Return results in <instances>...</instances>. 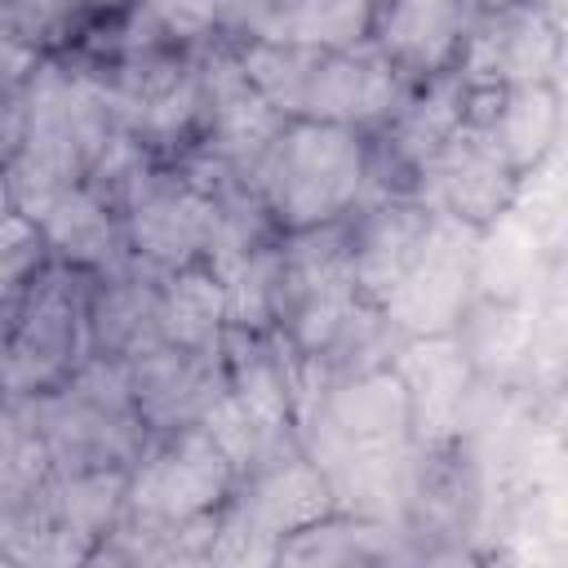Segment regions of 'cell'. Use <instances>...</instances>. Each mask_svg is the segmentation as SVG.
<instances>
[{"label":"cell","mask_w":568,"mask_h":568,"mask_svg":"<svg viewBox=\"0 0 568 568\" xmlns=\"http://www.w3.org/2000/svg\"><path fill=\"white\" fill-rule=\"evenodd\" d=\"M297 444L320 466L337 515L404 528L417 444L408 395L390 364L333 386L302 422Z\"/></svg>","instance_id":"obj_1"},{"label":"cell","mask_w":568,"mask_h":568,"mask_svg":"<svg viewBox=\"0 0 568 568\" xmlns=\"http://www.w3.org/2000/svg\"><path fill=\"white\" fill-rule=\"evenodd\" d=\"M120 129L102 84L89 71L44 62L4 93V164L9 209L27 222L67 186H84L102 146Z\"/></svg>","instance_id":"obj_2"},{"label":"cell","mask_w":568,"mask_h":568,"mask_svg":"<svg viewBox=\"0 0 568 568\" xmlns=\"http://www.w3.org/2000/svg\"><path fill=\"white\" fill-rule=\"evenodd\" d=\"M253 89L284 120L315 124H382L404 102V75L364 40L355 49H297L248 40L235 49Z\"/></svg>","instance_id":"obj_3"},{"label":"cell","mask_w":568,"mask_h":568,"mask_svg":"<svg viewBox=\"0 0 568 568\" xmlns=\"http://www.w3.org/2000/svg\"><path fill=\"white\" fill-rule=\"evenodd\" d=\"M280 235L346 217L368 191V142L346 124L288 120L248 178Z\"/></svg>","instance_id":"obj_4"},{"label":"cell","mask_w":568,"mask_h":568,"mask_svg":"<svg viewBox=\"0 0 568 568\" xmlns=\"http://www.w3.org/2000/svg\"><path fill=\"white\" fill-rule=\"evenodd\" d=\"M84 297H89L84 271L58 257L40 266L0 346V399L18 404L40 390H53L89 359Z\"/></svg>","instance_id":"obj_5"},{"label":"cell","mask_w":568,"mask_h":568,"mask_svg":"<svg viewBox=\"0 0 568 568\" xmlns=\"http://www.w3.org/2000/svg\"><path fill=\"white\" fill-rule=\"evenodd\" d=\"M355 302L346 217L275 240V328L302 355L320 351Z\"/></svg>","instance_id":"obj_6"},{"label":"cell","mask_w":568,"mask_h":568,"mask_svg":"<svg viewBox=\"0 0 568 568\" xmlns=\"http://www.w3.org/2000/svg\"><path fill=\"white\" fill-rule=\"evenodd\" d=\"M240 475L231 457L213 444V435L191 422L173 426L146 439L142 457L129 466V488H124V515L155 519V524H178L217 510L235 493Z\"/></svg>","instance_id":"obj_7"},{"label":"cell","mask_w":568,"mask_h":568,"mask_svg":"<svg viewBox=\"0 0 568 568\" xmlns=\"http://www.w3.org/2000/svg\"><path fill=\"white\" fill-rule=\"evenodd\" d=\"M475 244L479 226L435 213L413 266L382 302V315L399 337L457 333L466 306L475 302Z\"/></svg>","instance_id":"obj_8"},{"label":"cell","mask_w":568,"mask_h":568,"mask_svg":"<svg viewBox=\"0 0 568 568\" xmlns=\"http://www.w3.org/2000/svg\"><path fill=\"white\" fill-rule=\"evenodd\" d=\"M288 120L253 89L235 49H213L200 58V115H195V151L226 164L240 182H248L280 138Z\"/></svg>","instance_id":"obj_9"},{"label":"cell","mask_w":568,"mask_h":568,"mask_svg":"<svg viewBox=\"0 0 568 568\" xmlns=\"http://www.w3.org/2000/svg\"><path fill=\"white\" fill-rule=\"evenodd\" d=\"M222 191V186H217ZM213 191L195 186L178 164L146 169L120 209L129 253L155 271H178L204 262L213 240Z\"/></svg>","instance_id":"obj_10"},{"label":"cell","mask_w":568,"mask_h":568,"mask_svg":"<svg viewBox=\"0 0 568 568\" xmlns=\"http://www.w3.org/2000/svg\"><path fill=\"white\" fill-rule=\"evenodd\" d=\"M519 191V173L493 133L462 115V124L435 146V155L417 169L413 195L435 213H448L470 226H488Z\"/></svg>","instance_id":"obj_11"},{"label":"cell","mask_w":568,"mask_h":568,"mask_svg":"<svg viewBox=\"0 0 568 568\" xmlns=\"http://www.w3.org/2000/svg\"><path fill=\"white\" fill-rule=\"evenodd\" d=\"M475 89L506 84H555L559 71V27L528 0L475 13L466 44L453 67Z\"/></svg>","instance_id":"obj_12"},{"label":"cell","mask_w":568,"mask_h":568,"mask_svg":"<svg viewBox=\"0 0 568 568\" xmlns=\"http://www.w3.org/2000/svg\"><path fill=\"white\" fill-rule=\"evenodd\" d=\"M404 395H408V426L417 448H448L466 430L475 368L453 333L439 337H404L390 359Z\"/></svg>","instance_id":"obj_13"},{"label":"cell","mask_w":568,"mask_h":568,"mask_svg":"<svg viewBox=\"0 0 568 568\" xmlns=\"http://www.w3.org/2000/svg\"><path fill=\"white\" fill-rule=\"evenodd\" d=\"M435 222V209L422 204L417 195L399 191H364V200L346 213V235H351V275L355 293L368 306H382L390 288L404 280L413 266L426 231Z\"/></svg>","instance_id":"obj_14"},{"label":"cell","mask_w":568,"mask_h":568,"mask_svg":"<svg viewBox=\"0 0 568 568\" xmlns=\"http://www.w3.org/2000/svg\"><path fill=\"white\" fill-rule=\"evenodd\" d=\"M470 0H373L368 44L408 80H435L457 67L475 22Z\"/></svg>","instance_id":"obj_15"},{"label":"cell","mask_w":568,"mask_h":568,"mask_svg":"<svg viewBox=\"0 0 568 568\" xmlns=\"http://www.w3.org/2000/svg\"><path fill=\"white\" fill-rule=\"evenodd\" d=\"M120 364H124L138 417L151 435L200 422L204 408L213 404V395L222 390V346L217 351H182L169 342H151Z\"/></svg>","instance_id":"obj_16"},{"label":"cell","mask_w":568,"mask_h":568,"mask_svg":"<svg viewBox=\"0 0 568 568\" xmlns=\"http://www.w3.org/2000/svg\"><path fill=\"white\" fill-rule=\"evenodd\" d=\"M222 515L253 528L266 541H284L288 532H302L333 515V493L320 475V466L297 448L235 484V493L222 501Z\"/></svg>","instance_id":"obj_17"},{"label":"cell","mask_w":568,"mask_h":568,"mask_svg":"<svg viewBox=\"0 0 568 568\" xmlns=\"http://www.w3.org/2000/svg\"><path fill=\"white\" fill-rule=\"evenodd\" d=\"M217 22L262 44L355 49L368 40L373 0H217Z\"/></svg>","instance_id":"obj_18"},{"label":"cell","mask_w":568,"mask_h":568,"mask_svg":"<svg viewBox=\"0 0 568 568\" xmlns=\"http://www.w3.org/2000/svg\"><path fill=\"white\" fill-rule=\"evenodd\" d=\"M169 271H155L146 262H129L106 275H89L84 297V328H89V355L102 359H129L142 346L160 342L155 311H160V284Z\"/></svg>","instance_id":"obj_19"},{"label":"cell","mask_w":568,"mask_h":568,"mask_svg":"<svg viewBox=\"0 0 568 568\" xmlns=\"http://www.w3.org/2000/svg\"><path fill=\"white\" fill-rule=\"evenodd\" d=\"M31 226L40 231L49 257L84 271V275H106L133 262L129 240H124V222L115 209H106L89 186H67L58 191L36 217Z\"/></svg>","instance_id":"obj_20"},{"label":"cell","mask_w":568,"mask_h":568,"mask_svg":"<svg viewBox=\"0 0 568 568\" xmlns=\"http://www.w3.org/2000/svg\"><path fill=\"white\" fill-rule=\"evenodd\" d=\"M462 115H466V80L457 71L422 80V89L390 111V124L377 138V146H368V169L390 164L395 173H404V191L413 195L417 169L462 124Z\"/></svg>","instance_id":"obj_21"},{"label":"cell","mask_w":568,"mask_h":568,"mask_svg":"<svg viewBox=\"0 0 568 568\" xmlns=\"http://www.w3.org/2000/svg\"><path fill=\"white\" fill-rule=\"evenodd\" d=\"M466 120L493 133V142L506 151L515 173H532L559 138V98L555 84H506V89L466 84Z\"/></svg>","instance_id":"obj_22"},{"label":"cell","mask_w":568,"mask_h":568,"mask_svg":"<svg viewBox=\"0 0 568 568\" xmlns=\"http://www.w3.org/2000/svg\"><path fill=\"white\" fill-rule=\"evenodd\" d=\"M160 342L182 351H217L226 333V284L209 262H191L164 275L160 311H155Z\"/></svg>","instance_id":"obj_23"},{"label":"cell","mask_w":568,"mask_h":568,"mask_svg":"<svg viewBox=\"0 0 568 568\" xmlns=\"http://www.w3.org/2000/svg\"><path fill=\"white\" fill-rule=\"evenodd\" d=\"M390 524H373V519H355V515H328L302 532H288L275 550V564H377V559H399L408 555Z\"/></svg>","instance_id":"obj_24"},{"label":"cell","mask_w":568,"mask_h":568,"mask_svg":"<svg viewBox=\"0 0 568 568\" xmlns=\"http://www.w3.org/2000/svg\"><path fill=\"white\" fill-rule=\"evenodd\" d=\"M44 262H49V248H44L40 231L13 209L0 213V346H4L13 315Z\"/></svg>","instance_id":"obj_25"},{"label":"cell","mask_w":568,"mask_h":568,"mask_svg":"<svg viewBox=\"0 0 568 568\" xmlns=\"http://www.w3.org/2000/svg\"><path fill=\"white\" fill-rule=\"evenodd\" d=\"M138 13L169 40L195 44L217 27V0H133Z\"/></svg>","instance_id":"obj_26"},{"label":"cell","mask_w":568,"mask_h":568,"mask_svg":"<svg viewBox=\"0 0 568 568\" xmlns=\"http://www.w3.org/2000/svg\"><path fill=\"white\" fill-rule=\"evenodd\" d=\"M0 13H4L27 40L44 44V40H53L80 9H75V0H0Z\"/></svg>","instance_id":"obj_27"},{"label":"cell","mask_w":568,"mask_h":568,"mask_svg":"<svg viewBox=\"0 0 568 568\" xmlns=\"http://www.w3.org/2000/svg\"><path fill=\"white\" fill-rule=\"evenodd\" d=\"M40 67V44L27 40L4 13H0V89H18Z\"/></svg>","instance_id":"obj_28"},{"label":"cell","mask_w":568,"mask_h":568,"mask_svg":"<svg viewBox=\"0 0 568 568\" xmlns=\"http://www.w3.org/2000/svg\"><path fill=\"white\" fill-rule=\"evenodd\" d=\"M479 13H488V9H506V4H519V0H470Z\"/></svg>","instance_id":"obj_29"},{"label":"cell","mask_w":568,"mask_h":568,"mask_svg":"<svg viewBox=\"0 0 568 568\" xmlns=\"http://www.w3.org/2000/svg\"><path fill=\"white\" fill-rule=\"evenodd\" d=\"M106 4H115V0H75V9H106Z\"/></svg>","instance_id":"obj_30"},{"label":"cell","mask_w":568,"mask_h":568,"mask_svg":"<svg viewBox=\"0 0 568 568\" xmlns=\"http://www.w3.org/2000/svg\"><path fill=\"white\" fill-rule=\"evenodd\" d=\"M0 164H4V98H0Z\"/></svg>","instance_id":"obj_31"},{"label":"cell","mask_w":568,"mask_h":568,"mask_svg":"<svg viewBox=\"0 0 568 568\" xmlns=\"http://www.w3.org/2000/svg\"><path fill=\"white\" fill-rule=\"evenodd\" d=\"M4 93H9V89H0V98H4Z\"/></svg>","instance_id":"obj_32"}]
</instances>
